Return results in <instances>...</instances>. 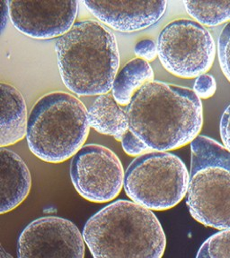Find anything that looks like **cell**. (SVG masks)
Wrapping results in <instances>:
<instances>
[{
    "mask_svg": "<svg viewBox=\"0 0 230 258\" xmlns=\"http://www.w3.org/2000/svg\"><path fill=\"white\" fill-rule=\"evenodd\" d=\"M126 114L129 130L151 152L180 149L199 137L203 126L202 101L194 90L160 81L144 85Z\"/></svg>",
    "mask_w": 230,
    "mask_h": 258,
    "instance_id": "6da1fadb",
    "label": "cell"
},
{
    "mask_svg": "<svg viewBox=\"0 0 230 258\" xmlns=\"http://www.w3.org/2000/svg\"><path fill=\"white\" fill-rule=\"evenodd\" d=\"M57 63L65 86L78 96L109 93L120 68L113 32L99 21L78 22L55 43Z\"/></svg>",
    "mask_w": 230,
    "mask_h": 258,
    "instance_id": "7a4b0ae2",
    "label": "cell"
},
{
    "mask_svg": "<svg viewBox=\"0 0 230 258\" xmlns=\"http://www.w3.org/2000/svg\"><path fill=\"white\" fill-rule=\"evenodd\" d=\"M83 237L93 258H162L166 237L151 210L117 200L94 214Z\"/></svg>",
    "mask_w": 230,
    "mask_h": 258,
    "instance_id": "3957f363",
    "label": "cell"
},
{
    "mask_svg": "<svg viewBox=\"0 0 230 258\" xmlns=\"http://www.w3.org/2000/svg\"><path fill=\"white\" fill-rule=\"evenodd\" d=\"M90 125L88 112L72 93H46L29 114L26 140L30 151L48 163L68 161L85 145Z\"/></svg>",
    "mask_w": 230,
    "mask_h": 258,
    "instance_id": "277c9868",
    "label": "cell"
},
{
    "mask_svg": "<svg viewBox=\"0 0 230 258\" xmlns=\"http://www.w3.org/2000/svg\"><path fill=\"white\" fill-rule=\"evenodd\" d=\"M190 147L189 213L202 225L230 230V152L206 136L196 137Z\"/></svg>",
    "mask_w": 230,
    "mask_h": 258,
    "instance_id": "5b68a950",
    "label": "cell"
},
{
    "mask_svg": "<svg viewBox=\"0 0 230 258\" xmlns=\"http://www.w3.org/2000/svg\"><path fill=\"white\" fill-rule=\"evenodd\" d=\"M190 172L169 152H150L135 158L125 171L124 190L131 201L151 211L177 206L187 195Z\"/></svg>",
    "mask_w": 230,
    "mask_h": 258,
    "instance_id": "8992f818",
    "label": "cell"
},
{
    "mask_svg": "<svg viewBox=\"0 0 230 258\" xmlns=\"http://www.w3.org/2000/svg\"><path fill=\"white\" fill-rule=\"evenodd\" d=\"M157 44L163 68L182 79H194L209 72L218 50L209 30L186 18L165 26Z\"/></svg>",
    "mask_w": 230,
    "mask_h": 258,
    "instance_id": "52a82bcc",
    "label": "cell"
},
{
    "mask_svg": "<svg viewBox=\"0 0 230 258\" xmlns=\"http://www.w3.org/2000/svg\"><path fill=\"white\" fill-rule=\"evenodd\" d=\"M69 174L77 193L93 203L113 201L124 187L121 160L104 145H84L73 156Z\"/></svg>",
    "mask_w": 230,
    "mask_h": 258,
    "instance_id": "ba28073f",
    "label": "cell"
},
{
    "mask_svg": "<svg viewBox=\"0 0 230 258\" xmlns=\"http://www.w3.org/2000/svg\"><path fill=\"white\" fill-rule=\"evenodd\" d=\"M85 242L77 226L64 218L44 216L24 228L18 258H84Z\"/></svg>",
    "mask_w": 230,
    "mask_h": 258,
    "instance_id": "9c48e42d",
    "label": "cell"
},
{
    "mask_svg": "<svg viewBox=\"0 0 230 258\" xmlns=\"http://www.w3.org/2000/svg\"><path fill=\"white\" fill-rule=\"evenodd\" d=\"M13 26L25 36L52 40L63 36L75 25L78 1H8Z\"/></svg>",
    "mask_w": 230,
    "mask_h": 258,
    "instance_id": "30bf717a",
    "label": "cell"
},
{
    "mask_svg": "<svg viewBox=\"0 0 230 258\" xmlns=\"http://www.w3.org/2000/svg\"><path fill=\"white\" fill-rule=\"evenodd\" d=\"M82 4L106 27L125 33L157 24L167 8V1H83Z\"/></svg>",
    "mask_w": 230,
    "mask_h": 258,
    "instance_id": "8fae6325",
    "label": "cell"
},
{
    "mask_svg": "<svg viewBox=\"0 0 230 258\" xmlns=\"http://www.w3.org/2000/svg\"><path fill=\"white\" fill-rule=\"evenodd\" d=\"M0 214H5L16 209L28 197L32 177L24 160L6 147L0 149Z\"/></svg>",
    "mask_w": 230,
    "mask_h": 258,
    "instance_id": "7c38bea8",
    "label": "cell"
},
{
    "mask_svg": "<svg viewBox=\"0 0 230 258\" xmlns=\"http://www.w3.org/2000/svg\"><path fill=\"white\" fill-rule=\"evenodd\" d=\"M0 89V146L3 148L26 137L29 117L24 96L15 86L1 82Z\"/></svg>",
    "mask_w": 230,
    "mask_h": 258,
    "instance_id": "4fadbf2b",
    "label": "cell"
},
{
    "mask_svg": "<svg viewBox=\"0 0 230 258\" xmlns=\"http://www.w3.org/2000/svg\"><path fill=\"white\" fill-rule=\"evenodd\" d=\"M90 127L98 133L113 137L117 141L129 131L126 110L117 103L113 94L97 97L87 109Z\"/></svg>",
    "mask_w": 230,
    "mask_h": 258,
    "instance_id": "5bb4252c",
    "label": "cell"
},
{
    "mask_svg": "<svg viewBox=\"0 0 230 258\" xmlns=\"http://www.w3.org/2000/svg\"><path fill=\"white\" fill-rule=\"evenodd\" d=\"M154 79L151 64L141 58H133L118 72L112 89L113 98L121 107H127L134 95Z\"/></svg>",
    "mask_w": 230,
    "mask_h": 258,
    "instance_id": "9a60e30c",
    "label": "cell"
},
{
    "mask_svg": "<svg viewBox=\"0 0 230 258\" xmlns=\"http://www.w3.org/2000/svg\"><path fill=\"white\" fill-rule=\"evenodd\" d=\"M186 12L202 26L230 23V1H185Z\"/></svg>",
    "mask_w": 230,
    "mask_h": 258,
    "instance_id": "2e32d148",
    "label": "cell"
},
{
    "mask_svg": "<svg viewBox=\"0 0 230 258\" xmlns=\"http://www.w3.org/2000/svg\"><path fill=\"white\" fill-rule=\"evenodd\" d=\"M196 258H230V230H220L207 238Z\"/></svg>",
    "mask_w": 230,
    "mask_h": 258,
    "instance_id": "e0dca14e",
    "label": "cell"
},
{
    "mask_svg": "<svg viewBox=\"0 0 230 258\" xmlns=\"http://www.w3.org/2000/svg\"><path fill=\"white\" fill-rule=\"evenodd\" d=\"M217 51L221 70L230 83V23L224 26L218 36Z\"/></svg>",
    "mask_w": 230,
    "mask_h": 258,
    "instance_id": "ac0fdd59",
    "label": "cell"
},
{
    "mask_svg": "<svg viewBox=\"0 0 230 258\" xmlns=\"http://www.w3.org/2000/svg\"><path fill=\"white\" fill-rule=\"evenodd\" d=\"M217 91V82L210 74H204L196 78L194 92L200 100H207L214 95Z\"/></svg>",
    "mask_w": 230,
    "mask_h": 258,
    "instance_id": "d6986e66",
    "label": "cell"
},
{
    "mask_svg": "<svg viewBox=\"0 0 230 258\" xmlns=\"http://www.w3.org/2000/svg\"><path fill=\"white\" fill-rule=\"evenodd\" d=\"M121 142L123 151L131 157L137 158L150 152V148L130 130L123 136Z\"/></svg>",
    "mask_w": 230,
    "mask_h": 258,
    "instance_id": "ffe728a7",
    "label": "cell"
},
{
    "mask_svg": "<svg viewBox=\"0 0 230 258\" xmlns=\"http://www.w3.org/2000/svg\"><path fill=\"white\" fill-rule=\"evenodd\" d=\"M135 55L137 58L150 63L158 56V44L152 40H143L135 47Z\"/></svg>",
    "mask_w": 230,
    "mask_h": 258,
    "instance_id": "44dd1931",
    "label": "cell"
},
{
    "mask_svg": "<svg viewBox=\"0 0 230 258\" xmlns=\"http://www.w3.org/2000/svg\"><path fill=\"white\" fill-rule=\"evenodd\" d=\"M219 130L223 146L230 152V105L223 113L220 119Z\"/></svg>",
    "mask_w": 230,
    "mask_h": 258,
    "instance_id": "7402d4cb",
    "label": "cell"
},
{
    "mask_svg": "<svg viewBox=\"0 0 230 258\" xmlns=\"http://www.w3.org/2000/svg\"><path fill=\"white\" fill-rule=\"evenodd\" d=\"M2 10H1V33H3L6 25L8 24V18L9 17V9H8V1H3L2 3Z\"/></svg>",
    "mask_w": 230,
    "mask_h": 258,
    "instance_id": "603a6c76",
    "label": "cell"
},
{
    "mask_svg": "<svg viewBox=\"0 0 230 258\" xmlns=\"http://www.w3.org/2000/svg\"><path fill=\"white\" fill-rule=\"evenodd\" d=\"M1 258H13L10 254L5 251L4 248L1 249Z\"/></svg>",
    "mask_w": 230,
    "mask_h": 258,
    "instance_id": "cb8c5ba5",
    "label": "cell"
}]
</instances>
